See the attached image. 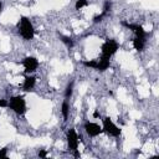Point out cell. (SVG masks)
<instances>
[{
	"label": "cell",
	"instance_id": "obj_1",
	"mask_svg": "<svg viewBox=\"0 0 159 159\" xmlns=\"http://www.w3.org/2000/svg\"><path fill=\"white\" fill-rule=\"evenodd\" d=\"M17 30H19V34L20 36L26 40V41H30L34 39L35 36V27H34V24L32 21L26 17V16H21L17 21Z\"/></svg>",
	"mask_w": 159,
	"mask_h": 159
},
{
	"label": "cell",
	"instance_id": "obj_4",
	"mask_svg": "<svg viewBox=\"0 0 159 159\" xmlns=\"http://www.w3.org/2000/svg\"><path fill=\"white\" fill-rule=\"evenodd\" d=\"M102 132H104L109 137L116 138L120 135L122 129L116 124V122H113V119H111L109 117H106L102 119Z\"/></svg>",
	"mask_w": 159,
	"mask_h": 159
},
{
	"label": "cell",
	"instance_id": "obj_12",
	"mask_svg": "<svg viewBox=\"0 0 159 159\" xmlns=\"http://www.w3.org/2000/svg\"><path fill=\"white\" fill-rule=\"evenodd\" d=\"M1 11H2V2L0 1V14H1Z\"/></svg>",
	"mask_w": 159,
	"mask_h": 159
},
{
	"label": "cell",
	"instance_id": "obj_7",
	"mask_svg": "<svg viewBox=\"0 0 159 159\" xmlns=\"http://www.w3.org/2000/svg\"><path fill=\"white\" fill-rule=\"evenodd\" d=\"M83 128H84V132L87 133V135L91 138H96L102 133V125H99L98 123H96L93 120H87L84 123Z\"/></svg>",
	"mask_w": 159,
	"mask_h": 159
},
{
	"label": "cell",
	"instance_id": "obj_8",
	"mask_svg": "<svg viewBox=\"0 0 159 159\" xmlns=\"http://www.w3.org/2000/svg\"><path fill=\"white\" fill-rule=\"evenodd\" d=\"M36 86V77L34 75H26L22 80V83H21V88L22 91L25 92H29V91H32Z\"/></svg>",
	"mask_w": 159,
	"mask_h": 159
},
{
	"label": "cell",
	"instance_id": "obj_3",
	"mask_svg": "<svg viewBox=\"0 0 159 159\" xmlns=\"http://www.w3.org/2000/svg\"><path fill=\"white\" fill-rule=\"evenodd\" d=\"M118 48H119L118 41H116L114 39H108V40H106V41L102 43V46H101V56H103V57L111 60V57L117 53Z\"/></svg>",
	"mask_w": 159,
	"mask_h": 159
},
{
	"label": "cell",
	"instance_id": "obj_10",
	"mask_svg": "<svg viewBox=\"0 0 159 159\" xmlns=\"http://www.w3.org/2000/svg\"><path fill=\"white\" fill-rule=\"evenodd\" d=\"M86 6H88V1L87 0H76V4H75L76 10H82Z\"/></svg>",
	"mask_w": 159,
	"mask_h": 159
},
{
	"label": "cell",
	"instance_id": "obj_6",
	"mask_svg": "<svg viewBox=\"0 0 159 159\" xmlns=\"http://www.w3.org/2000/svg\"><path fill=\"white\" fill-rule=\"evenodd\" d=\"M66 142L68 145V149L72 152H77L80 148V137L75 128H70L66 133Z\"/></svg>",
	"mask_w": 159,
	"mask_h": 159
},
{
	"label": "cell",
	"instance_id": "obj_5",
	"mask_svg": "<svg viewBox=\"0 0 159 159\" xmlns=\"http://www.w3.org/2000/svg\"><path fill=\"white\" fill-rule=\"evenodd\" d=\"M21 65H22V68L26 75H34L40 66V61L35 56H26L21 61Z\"/></svg>",
	"mask_w": 159,
	"mask_h": 159
},
{
	"label": "cell",
	"instance_id": "obj_2",
	"mask_svg": "<svg viewBox=\"0 0 159 159\" xmlns=\"http://www.w3.org/2000/svg\"><path fill=\"white\" fill-rule=\"evenodd\" d=\"M7 101H9L7 107H9L14 113H16V114H19V116H22V114L26 113V111H27V104H26V99H25L22 96L16 94V96L10 97V99H7Z\"/></svg>",
	"mask_w": 159,
	"mask_h": 159
},
{
	"label": "cell",
	"instance_id": "obj_11",
	"mask_svg": "<svg viewBox=\"0 0 159 159\" xmlns=\"http://www.w3.org/2000/svg\"><path fill=\"white\" fill-rule=\"evenodd\" d=\"M7 104H9L7 99H4V98L0 99V108H5V107H7Z\"/></svg>",
	"mask_w": 159,
	"mask_h": 159
},
{
	"label": "cell",
	"instance_id": "obj_9",
	"mask_svg": "<svg viewBox=\"0 0 159 159\" xmlns=\"http://www.w3.org/2000/svg\"><path fill=\"white\" fill-rule=\"evenodd\" d=\"M70 112H71V106H70L68 101L65 99V101L62 102V104H61V114H62V117H63L65 120L68 119V117H70Z\"/></svg>",
	"mask_w": 159,
	"mask_h": 159
}]
</instances>
